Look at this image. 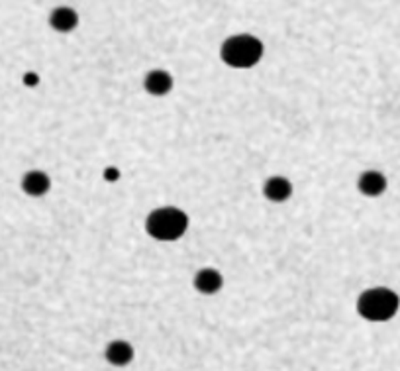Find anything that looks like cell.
Instances as JSON below:
<instances>
[{
  "instance_id": "6da1fadb",
  "label": "cell",
  "mask_w": 400,
  "mask_h": 371,
  "mask_svg": "<svg viewBox=\"0 0 400 371\" xmlns=\"http://www.w3.org/2000/svg\"><path fill=\"white\" fill-rule=\"evenodd\" d=\"M220 57L226 65L234 69H249L259 63V59L263 57V44L255 35H248V33L232 35L222 44Z\"/></svg>"
},
{
  "instance_id": "7a4b0ae2",
  "label": "cell",
  "mask_w": 400,
  "mask_h": 371,
  "mask_svg": "<svg viewBox=\"0 0 400 371\" xmlns=\"http://www.w3.org/2000/svg\"><path fill=\"white\" fill-rule=\"evenodd\" d=\"M189 228V216L181 208L163 207L153 210L145 220V230L147 234L159 242H175Z\"/></svg>"
},
{
  "instance_id": "3957f363",
  "label": "cell",
  "mask_w": 400,
  "mask_h": 371,
  "mask_svg": "<svg viewBox=\"0 0 400 371\" xmlns=\"http://www.w3.org/2000/svg\"><path fill=\"white\" fill-rule=\"evenodd\" d=\"M400 299L394 291L377 287L361 293L357 299V313L371 322H385L397 315Z\"/></svg>"
},
{
  "instance_id": "277c9868",
  "label": "cell",
  "mask_w": 400,
  "mask_h": 371,
  "mask_svg": "<svg viewBox=\"0 0 400 371\" xmlns=\"http://www.w3.org/2000/svg\"><path fill=\"white\" fill-rule=\"evenodd\" d=\"M143 87H145V90H147L150 95H153V97H165V95L171 93V88H173V77L169 75L167 71H161V69L150 71V73L145 75Z\"/></svg>"
},
{
  "instance_id": "5b68a950",
  "label": "cell",
  "mask_w": 400,
  "mask_h": 371,
  "mask_svg": "<svg viewBox=\"0 0 400 371\" xmlns=\"http://www.w3.org/2000/svg\"><path fill=\"white\" fill-rule=\"evenodd\" d=\"M51 189V179L44 171H28L22 179V191L30 197H44Z\"/></svg>"
},
{
  "instance_id": "8992f818",
  "label": "cell",
  "mask_w": 400,
  "mask_h": 371,
  "mask_svg": "<svg viewBox=\"0 0 400 371\" xmlns=\"http://www.w3.org/2000/svg\"><path fill=\"white\" fill-rule=\"evenodd\" d=\"M49 26L54 28L55 32L69 33L75 30L79 26V14L69 6H61V8H55L49 14Z\"/></svg>"
},
{
  "instance_id": "52a82bcc",
  "label": "cell",
  "mask_w": 400,
  "mask_h": 371,
  "mask_svg": "<svg viewBox=\"0 0 400 371\" xmlns=\"http://www.w3.org/2000/svg\"><path fill=\"white\" fill-rule=\"evenodd\" d=\"M222 285H224V279L216 269L206 267L195 275V289L202 295H214L222 289Z\"/></svg>"
},
{
  "instance_id": "ba28073f",
  "label": "cell",
  "mask_w": 400,
  "mask_h": 371,
  "mask_svg": "<svg viewBox=\"0 0 400 371\" xmlns=\"http://www.w3.org/2000/svg\"><path fill=\"white\" fill-rule=\"evenodd\" d=\"M357 189L365 197H378L387 189V179H385V175L378 173V171H365V173H361L359 181H357Z\"/></svg>"
},
{
  "instance_id": "9c48e42d",
  "label": "cell",
  "mask_w": 400,
  "mask_h": 371,
  "mask_svg": "<svg viewBox=\"0 0 400 371\" xmlns=\"http://www.w3.org/2000/svg\"><path fill=\"white\" fill-rule=\"evenodd\" d=\"M263 195L269 198L271 203H285L292 195V185L289 179L285 177H271L267 183L263 185Z\"/></svg>"
},
{
  "instance_id": "30bf717a",
  "label": "cell",
  "mask_w": 400,
  "mask_h": 371,
  "mask_svg": "<svg viewBox=\"0 0 400 371\" xmlns=\"http://www.w3.org/2000/svg\"><path fill=\"white\" fill-rule=\"evenodd\" d=\"M104 356H106V360L112 365H128L134 358V349L128 342H122V340H114V342H110L109 346H106V352H104Z\"/></svg>"
},
{
  "instance_id": "8fae6325",
  "label": "cell",
  "mask_w": 400,
  "mask_h": 371,
  "mask_svg": "<svg viewBox=\"0 0 400 371\" xmlns=\"http://www.w3.org/2000/svg\"><path fill=\"white\" fill-rule=\"evenodd\" d=\"M24 85L26 87H38L40 85V75L38 73H26L24 75Z\"/></svg>"
},
{
  "instance_id": "7c38bea8",
  "label": "cell",
  "mask_w": 400,
  "mask_h": 371,
  "mask_svg": "<svg viewBox=\"0 0 400 371\" xmlns=\"http://www.w3.org/2000/svg\"><path fill=\"white\" fill-rule=\"evenodd\" d=\"M104 179L110 181V183H114V181H118L120 179V171L116 167H106V169H104Z\"/></svg>"
}]
</instances>
